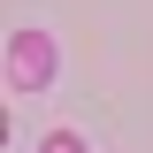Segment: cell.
<instances>
[{"instance_id":"cell-2","label":"cell","mask_w":153,"mask_h":153,"mask_svg":"<svg viewBox=\"0 0 153 153\" xmlns=\"http://www.w3.org/2000/svg\"><path fill=\"white\" fill-rule=\"evenodd\" d=\"M38 153H84V138H76V130H54V138H46Z\"/></svg>"},{"instance_id":"cell-1","label":"cell","mask_w":153,"mask_h":153,"mask_svg":"<svg viewBox=\"0 0 153 153\" xmlns=\"http://www.w3.org/2000/svg\"><path fill=\"white\" fill-rule=\"evenodd\" d=\"M46 76H54V38L46 31H16L8 38V84L16 92H38Z\"/></svg>"}]
</instances>
